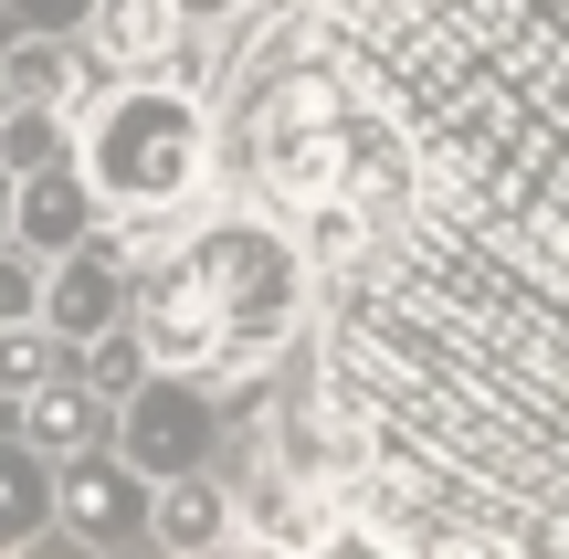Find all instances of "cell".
<instances>
[{"mask_svg":"<svg viewBox=\"0 0 569 559\" xmlns=\"http://www.w3.org/2000/svg\"><path fill=\"white\" fill-rule=\"evenodd\" d=\"M74 169L96 180L106 211H190L211 169V117L169 74H117L74 117Z\"/></svg>","mask_w":569,"mask_h":559,"instance_id":"obj_1","label":"cell"},{"mask_svg":"<svg viewBox=\"0 0 569 559\" xmlns=\"http://www.w3.org/2000/svg\"><path fill=\"white\" fill-rule=\"evenodd\" d=\"M53 539L74 549H148V476L117 443H84L53 465Z\"/></svg>","mask_w":569,"mask_h":559,"instance_id":"obj_3","label":"cell"},{"mask_svg":"<svg viewBox=\"0 0 569 559\" xmlns=\"http://www.w3.org/2000/svg\"><path fill=\"white\" fill-rule=\"evenodd\" d=\"M84 11H96V0H11L21 32H84Z\"/></svg>","mask_w":569,"mask_h":559,"instance_id":"obj_14","label":"cell"},{"mask_svg":"<svg viewBox=\"0 0 569 559\" xmlns=\"http://www.w3.org/2000/svg\"><path fill=\"white\" fill-rule=\"evenodd\" d=\"M106 443H117L148 486L190 476V465H222V391L190 380V370H148L138 391L117 401V433H106Z\"/></svg>","mask_w":569,"mask_h":559,"instance_id":"obj_2","label":"cell"},{"mask_svg":"<svg viewBox=\"0 0 569 559\" xmlns=\"http://www.w3.org/2000/svg\"><path fill=\"white\" fill-rule=\"evenodd\" d=\"M127 274H138V264H127L106 232H84V243H63L53 264H42V307L32 317L74 349V338H96V328H117V317H127Z\"/></svg>","mask_w":569,"mask_h":559,"instance_id":"obj_4","label":"cell"},{"mask_svg":"<svg viewBox=\"0 0 569 559\" xmlns=\"http://www.w3.org/2000/svg\"><path fill=\"white\" fill-rule=\"evenodd\" d=\"M0 232H11V169H0Z\"/></svg>","mask_w":569,"mask_h":559,"instance_id":"obj_16","label":"cell"},{"mask_svg":"<svg viewBox=\"0 0 569 559\" xmlns=\"http://www.w3.org/2000/svg\"><path fill=\"white\" fill-rule=\"evenodd\" d=\"M0 21H11V0H0Z\"/></svg>","mask_w":569,"mask_h":559,"instance_id":"obj_17","label":"cell"},{"mask_svg":"<svg viewBox=\"0 0 569 559\" xmlns=\"http://www.w3.org/2000/svg\"><path fill=\"white\" fill-rule=\"evenodd\" d=\"M74 370L96 380L106 401H127V391H138L148 370H159V359H148V338H138V328H127V317H117V328H96V338H74Z\"/></svg>","mask_w":569,"mask_h":559,"instance_id":"obj_12","label":"cell"},{"mask_svg":"<svg viewBox=\"0 0 569 559\" xmlns=\"http://www.w3.org/2000/svg\"><path fill=\"white\" fill-rule=\"evenodd\" d=\"M74 42H84V63H96V84H117V74H169L180 42H190V11H180V0H96Z\"/></svg>","mask_w":569,"mask_h":559,"instance_id":"obj_5","label":"cell"},{"mask_svg":"<svg viewBox=\"0 0 569 559\" xmlns=\"http://www.w3.org/2000/svg\"><path fill=\"white\" fill-rule=\"evenodd\" d=\"M32 307H42V253H21L0 232V317H32Z\"/></svg>","mask_w":569,"mask_h":559,"instance_id":"obj_13","label":"cell"},{"mask_svg":"<svg viewBox=\"0 0 569 559\" xmlns=\"http://www.w3.org/2000/svg\"><path fill=\"white\" fill-rule=\"evenodd\" d=\"M96 222H106V201H96V180H84L74 159L21 169V180H11V243H21V253H42V264H53L63 243H84Z\"/></svg>","mask_w":569,"mask_h":559,"instance_id":"obj_7","label":"cell"},{"mask_svg":"<svg viewBox=\"0 0 569 559\" xmlns=\"http://www.w3.org/2000/svg\"><path fill=\"white\" fill-rule=\"evenodd\" d=\"M0 433H21L32 455H53V465H63V455H84V443H106V433H117V401H106L96 380L63 359L53 380H32L21 401H0Z\"/></svg>","mask_w":569,"mask_h":559,"instance_id":"obj_6","label":"cell"},{"mask_svg":"<svg viewBox=\"0 0 569 559\" xmlns=\"http://www.w3.org/2000/svg\"><path fill=\"white\" fill-rule=\"evenodd\" d=\"M180 11H190V21H211V11H243V0H180Z\"/></svg>","mask_w":569,"mask_h":559,"instance_id":"obj_15","label":"cell"},{"mask_svg":"<svg viewBox=\"0 0 569 559\" xmlns=\"http://www.w3.org/2000/svg\"><path fill=\"white\" fill-rule=\"evenodd\" d=\"M222 539H232V486L211 465L148 486V549H222Z\"/></svg>","mask_w":569,"mask_h":559,"instance_id":"obj_9","label":"cell"},{"mask_svg":"<svg viewBox=\"0 0 569 559\" xmlns=\"http://www.w3.org/2000/svg\"><path fill=\"white\" fill-rule=\"evenodd\" d=\"M0 84L32 106H84L96 96V63H84L74 32H21V21H0Z\"/></svg>","mask_w":569,"mask_h":559,"instance_id":"obj_8","label":"cell"},{"mask_svg":"<svg viewBox=\"0 0 569 559\" xmlns=\"http://www.w3.org/2000/svg\"><path fill=\"white\" fill-rule=\"evenodd\" d=\"M53 539V455H32L21 433H0V559Z\"/></svg>","mask_w":569,"mask_h":559,"instance_id":"obj_10","label":"cell"},{"mask_svg":"<svg viewBox=\"0 0 569 559\" xmlns=\"http://www.w3.org/2000/svg\"><path fill=\"white\" fill-rule=\"evenodd\" d=\"M0 106H11V84H0Z\"/></svg>","mask_w":569,"mask_h":559,"instance_id":"obj_18","label":"cell"},{"mask_svg":"<svg viewBox=\"0 0 569 559\" xmlns=\"http://www.w3.org/2000/svg\"><path fill=\"white\" fill-rule=\"evenodd\" d=\"M53 159H74V106H32V96H11L0 106V169H53Z\"/></svg>","mask_w":569,"mask_h":559,"instance_id":"obj_11","label":"cell"}]
</instances>
